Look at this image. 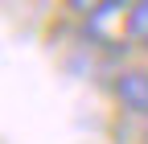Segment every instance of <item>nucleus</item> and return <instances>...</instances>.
Listing matches in <instances>:
<instances>
[{"label":"nucleus","instance_id":"f257e3e1","mask_svg":"<svg viewBox=\"0 0 148 144\" xmlns=\"http://www.w3.org/2000/svg\"><path fill=\"white\" fill-rule=\"evenodd\" d=\"M115 95H119V103L127 107V111L148 115V74H140V70L119 74V78H115Z\"/></svg>","mask_w":148,"mask_h":144},{"label":"nucleus","instance_id":"7ed1b4c3","mask_svg":"<svg viewBox=\"0 0 148 144\" xmlns=\"http://www.w3.org/2000/svg\"><path fill=\"white\" fill-rule=\"evenodd\" d=\"M111 4V0H70V8L74 12H82V16H95L99 8H107Z\"/></svg>","mask_w":148,"mask_h":144},{"label":"nucleus","instance_id":"f03ea898","mask_svg":"<svg viewBox=\"0 0 148 144\" xmlns=\"http://www.w3.org/2000/svg\"><path fill=\"white\" fill-rule=\"evenodd\" d=\"M127 33L132 41L148 49V0H132V12H127Z\"/></svg>","mask_w":148,"mask_h":144}]
</instances>
